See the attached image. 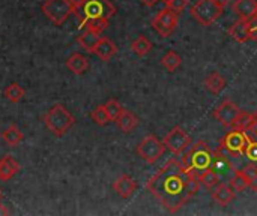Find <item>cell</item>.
Listing matches in <instances>:
<instances>
[{"mask_svg": "<svg viewBox=\"0 0 257 216\" xmlns=\"http://www.w3.org/2000/svg\"><path fill=\"white\" fill-rule=\"evenodd\" d=\"M2 198H3V194H2V191H0V203H2Z\"/></svg>", "mask_w": 257, "mask_h": 216, "instance_id": "ab89813d", "label": "cell"}, {"mask_svg": "<svg viewBox=\"0 0 257 216\" xmlns=\"http://www.w3.org/2000/svg\"><path fill=\"white\" fill-rule=\"evenodd\" d=\"M117 53V47L113 41H110L108 38H101L99 42L96 44L95 50H93V54H96L101 60L107 62L110 60L114 54Z\"/></svg>", "mask_w": 257, "mask_h": 216, "instance_id": "2e32d148", "label": "cell"}, {"mask_svg": "<svg viewBox=\"0 0 257 216\" xmlns=\"http://www.w3.org/2000/svg\"><path fill=\"white\" fill-rule=\"evenodd\" d=\"M253 116H254V114H251V113H244V111H241V114H239L238 120L235 122L233 128H236V129H242V131H247V126L250 125V122H251Z\"/></svg>", "mask_w": 257, "mask_h": 216, "instance_id": "1f68e13d", "label": "cell"}, {"mask_svg": "<svg viewBox=\"0 0 257 216\" xmlns=\"http://www.w3.org/2000/svg\"><path fill=\"white\" fill-rule=\"evenodd\" d=\"M164 146L175 155L184 153L191 146V137L187 134L181 126H175L166 137H164Z\"/></svg>", "mask_w": 257, "mask_h": 216, "instance_id": "9c48e42d", "label": "cell"}, {"mask_svg": "<svg viewBox=\"0 0 257 216\" xmlns=\"http://www.w3.org/2000/svg\"><path fill=\"white\" fill-rule=\"evenodd\" d=\"M211 195H212V200L218 206L226 207L227 204H230L235 200V189L230 185L218 183L215 188H212V194Z\"/></svg>", "mask_w": 257, "mask_h": 216, "instance_id": "5bb4252c", "label": "cell"}, {"mask_svg": "<svg viewBox=\"0 0 257 216\" xmlns=\"http://www.w3.org/2000/svg\"><path fill=\"white\" fill-rule=\"evenodd\" d=\"M244 155H245L251 162H257V140L248 138V143H247V147H245Z\"/></svg>", "mask_w": 257, "mask_h": 216, "instance_id": "d6a6232c", "label": "cell"}, {"mask_svg": "<svg viewBox=\"0 0 257 216\" xmlns=\"http://www.w3.org/2000/svg\"><path fill=\"white\" fill-rule=\"evenodd\" d=\"M181 63H182V59H181V56L176 53V51H173V50H170V51H167L163 57H161V65L169 71V72H173V71H176L179 66H181Z\"/></svg>", "mask_w": 257, "mask_h": 216, "instance_id": "d4e9b609", "label": "cell"}, {"mask_svg": "<svg viewBox=\"0 0 257 216\" xmlns=\"http://www.w3.org/2000/svg\"><path fill=\"white\" fill-rule=\"evenodd\" d=\"M214 161V153L211 152L209 146L205 141L196 143L187 153H184L181 164L188 173L200 174L202 171L208 170L212 165Z\"/></svg>", "mask_w": 257, "mask_h": 216, "instance_id": "7a4b0ae2", "label": "cell"}, {"mask_svg": "<svg viewBox=\"0 0 257 216\" xmlns=\"http://www.w3.org/2000/svg\"><path fill=\"white\" fill-rule=\"evenodd\" d=\"M90 119L95 122V125L98 126H105L108 122H110V117L105 111V107L104 105H98L95 107V110H92L90 113Z\"/></svg>", "mask_w": 257, "mask_h": 216, "instance_id": "f546056e", "label": "cell"}, {"mask_svg": "<svg viewBox=\"0 0 257 216\" xmlns=\"http://www.w3.org/2000/svg\"><path fill=\"white\" fill-rule=\"evenodd\" d=\"M74 14L83 24L92 18H110L116 14V8L110 0H86L78 8H74Z\"/></svg>", "mask_w": 257, "mask_h": 216, "instance_id": "277c9868", "label": "cell"}, {"mask_svg": "<svg viewBox=\"0 0 257 216\" xmlns=\"http://www.w3.org/2000/svg\"><path fill=\"white\" fill-rule=\"evenodd\" d=\"M145 6H148V8H152V6H155L160 0H140Z\"/></svg>", "mask_w": 257, "mask_h": 216, "instance_id": "d590c367", "label": "cell"}, {"mask_svg": "<svg viewBox=\"0 0 257 216\" xmlns=\"http://www.w3.org/2000/svg\"><path fill=\"white\" fill-rule=\"evenodd\" d=\"M205 87H206L208 92L217 95V93H220V92L224 90V87H226V80H224V77H223L220 72H211V74H208L206 78H205Z\"/></svg>", "mask_w": 257, "mask_h": 216, "instance_id": "ffe728a7", "label": "cell"}, {"mask_svg": "<svg viewBox=\"0 0 257 216\" xmlns=\"http://www.w3.org/2000/svg\"><path fill=\"white\" fill-rule=\"evenodd\" d=\"M248 138H250V135L247 134V131L233 128V131L227 132V134L223 137V140H221V147L226 149V150L230 152V153L244 155L245 147H247V143H248Z\"/></svg>", "mask_w": 257, "mask_h": 216, "instance_id": "30bf717a", "label": "cell"}, {"mask_svg": "<svg viewBox=\"0 0 257 216\" xmlns=\"http://www.w3.org/2000/svg\"><path fill=\"white\" fill-rule=\"evenodd\" d=\"M166 152L164 143H161L155 135L149 134L145 137L136 147V153L146 162V164H155Z\"/></svg>", "mask_w": 257, "mask_h": 216, "instance_id": "52a82bcc", "label": "cell"}, {"mask_svg": "<svg viewBox=\"0 0 257 216\" xmlns=\"http://www.w3.org/2000/svg\"><path fill=\"white\" fill-rule=\"evenodd\" d=\"M0 135H2V134H0Z\"/></svg>", "mask_w": 257, "mask_h": 216, "instance_id": "7bdbcfd3", "label": "cell"}, {"mask_svg": "<svg viewBox=\"0 0 257 216\" xmlns=\"http://www.w3.org/2000/svg\"><path fill=\"white\" fill-rule=\"evenodd\" d=\"M20 171V164L12 156H3L0 159V180L8 182Z\"/></svg>", "mask_w": 257, "mask_h": 216, "instance_id": "ac0fdd59", "label": "cell"}, {"mask_svg": "<svg viewBox=\"0 0 257 216\" xmlns=\"http://www.w3.org/2000/svg\"><path fill=\"white\" fill-rule=\"evenodd\" d=\"M229 35L236 42H239V44H245L250 39H254L253 38V33H251V29H250L248 20H241V18L229 29Z\"/></svg>", "mask_w": 257, "mask_h": 216, "instance_id": "4fadbf2b", "label": "cell"}, {"mask_svg": "<svg viewBox=\"0 0 257 216\" xmlns=\"http://www.w3.org/2000/svg\"><path fill=\"white\" fill-rule=\"evenodd\" d=\"M101 39V33H95V32H90V30H84L78 38H77V42L89 53H93L96 44L99 42Z\"/></svg>", "mask_w": 257, "mask_h": 216, "instance_id": "44dd1931", "label": "cell"}, {"mask_svg": "<svg viewBox=\"0 0 257 216\" xmlns=\"http://www.w3.org/2000/svg\"><path fill=\"white\" fill-rule=\"evenodd\" d=\"M116 123H117L119 129H120L123 134H130V132H133V131L137 128V125H139V117H137L133 111L123 108V111H122V114L119 116V119L116 120Z\"/></svg>", "mask_w": 257, "mask_h": 216, "instance_id": "d6986e66", "label": "cell"}, {"mask_svg": "<svg viewBox=\"0 0 257 216\" xmlns=\"http://www.w3.org/2000/svg\"><path fill=\"white\" fill-rule=\"evenodd\" d=\"M3 95L5 98L12 102V104H17L20 102L23 98H24V89L18 84V83H11L5 90H3Z\"/></svg>", "mask_w": 257, "mask_h": 216, "instance_id": "484cf974", "label": "cell"}, {"mask_svg": "<svg viewBox=\"0 0 257 216\" xmlns=\"http://www.w3.org/2000/svg\"><path fill=\"white\" fill-rule=\"evenodd\" d=\"M2 138L5 140V143L11 147H17L23 140H24V135L23 132L18 129L17 125H11L8 126L3 132H2Z\"/></svg>", "mask_w": 257, "mask_h": 216, "instance_id": "7402d4cb", "label": "cell"}, {"mask_svg": "<svg viewBox=\"0 0 257 216\" xmlns=\"http://www.w3.org/2000/svg\"><path fill=\"white\" fill-rule=\"evenodd\" d=\"M224 8H221L217 0H197L191 6V15L193 18L200 23L202 26H211L214 24L223 14Z\"/></svg>", "mask_w": 257, "mask_h": 216, "instance_id": "5b68a950", "label": "cell"}, {"mask_svg": "<svg viewBox=\"0 0 257 216\" xmlns=\"http://www.w3.org/2000/svg\"><path fill=\"white\" fill-rule=\"evenodd\" d=\"M241 114V110L238 108L236 104H233L230 99H226L221 105L217 107V110H214V117L217 122H220L223 126H232L235 125V122L238 120Z\"/></svg>", "mask_w": 257, "mask_h": 216, "instance_id": "8fae6325", "label": "cell"}, {"mask_svg": "<svg viewBox=\"0 0 257 216\" xmlns=\"http://www.w3.org/2000/svg\"><path fill=\"white\" fill-rule=\"evenodd\" d=\"M187 3H188V0H170L166 6L173 9V11H176V12H182L185 9Z\"/></svg>", "mask_w": 257, "mask_h": 216, "instance_id": "836d02e7", "label": "cell"}, {"mask_svg": "<svg viewBox=\"0 0 257 216\" xmlns=\"http://www.w3.org/2000/svg\"><path fill=\"white\" fill-rule=\"evenodd\" d=\"M254 17H256V18H257V12H256V15H254Z\"/></svg>", "mask_w": 257, "mask_h": 216, "instance_id": "b9f144b4", "label": "cell"}, {"mask_svg": "<svg viewBox=\"0 0 257 216\" xmlns=\"http://www.w3.org/2000/svg\"><path fill=\"white\" fill-rule=\"evenodd\" d=\"M69 2L72 3V6H74V8H78V6H80V5H83L86 0H69Z\"/></svg>", "mask_w": 257, "mask_h": 216, "instance_id": "f35d334b", "label": "cell"}, {"mask_svg": "<svg viewBox=\"0 0 257 216\" xmlns=\"http://www.w3.org/2000/svg\"><path fill=\"white\" fill-rule=\"evenodd\" d=\"M131 50L136 56L143 57V56L149 54V51L152 50V42L145 35H140L131 42Z\"/></svg>", "mask_w": 257, "mask_h": 216, "instance_id": "603a6c76", "label": "cell"}, {"mask_svg": "<svg viewBox=\"0 0 257 216\" xmlns=\"http://www.w3.org/2000/svg\"><path fill=\"white\" fill-rule=\"evenodd\" d=\"M247 132H250V135L257 140V114L253 116V119H251V122H250V125L247 126Z\"/></svg>", "mask_w": 257, "mask_h": 216, "instance_id": "e575fe53", "label": "cell"}, {"mask_svg": "<svg viewBox=\"0 0 257 216\" xmlns=\"http://www.w3.org/2000/svg\"><path fill=\"white\" fill-rule=\"evenodd\" d=\"M233 12L241 20L253 18L257 12V0H235L233 2Z\"/></svg>", "mask_w": 257, "mask_h": 216, "instance_id": "9a60e30c", "label": "cell"}, {"mask_svg": "<svg viewBox=\"0 0 257 216\" xmlns=\"http://www.w3.org/2000/svg\"><path fill=\"white\" fill-rule=\"evenodd\" d=\"M66 68L75 75H83L89 69V60L80 53H72L66 59Z\"/></svg>", "mask_w": 257, "mask_h": 216, "instance_id": "e0dca14e", "label": "cell"}, {"mask_svg": "<svg viewBox=\"0 0 257 216\" xmlns=\"http://www.w3.org/2000/svg\"><path fill=\"white\" fill-rule=\"evenodd\" d=\"M241 171H242V173H244V176L250 180V183H251V189L257 191V165L256 164H254V162H250V164L244 165Z\"/></svg>", "mask_w": 257, "mask_h": 216, "instance_id": "4dcf8cb0", "label": "cell"}, {"mask_svg": "<svg viewBox=\"0 0 257 216\" xmlns=\"http://www.w3.org/2000/svg\"><path fill=\"white\" fill-rule=\"evenodd\" d=\"M44 123L53 135L63 137L74 126L75 117L65 108L63 104H56L44 116Z\"/></svg>", "mask_w": 257, "mask_h": 216, "instance_id": "3957f363", "label": "cell"}, {"mask_svg": "<svg viewBox=\"0 0 257 216\" xmlns=\"http://www.w3.org/2000/svg\"><path fill=\"white\" fill-rule=\"evenodd\" d=\"M230 186L235 189V191H238V192H241V191H244V189H247V188H251V183H250V180L244 176V173L241 171V170H236L235 173H233V176H232V179H230Z\"/></svg>", "mask_w": 257, "mask_h": 216, "instance_id": "4316f807", "label": "cell"}, {"mask_svg": "<svg viewBox=\"0 0 257 216\" xmlns=\"http://www.w3.org/2000/svg\"><path fill=\"white\" fill-rule=\"evenodd\" d=\"M197 177H199V180H200V185H203V186L208 188V189L215 188V186L220 183V179H221V176H220L212 167H209L208 170L202 171Z\"/></svg>", "mask_w": 257, "mask_h": 216, "instance_id": "cb8c5ba5", "label": "cell"}, {"mask_svg": "<svg viewBox=\"0 0 257 216\" xmlns=\"http://www.w3.org/2000/svg\"><path fill=\"white\" fill-rule=\"evenodd\" d=\"M6 215H9V210L0 203V216H6Z\"/></svg>", "mask_w": 257, "mask_h": 216, "instance_id": "74e56055", "label": "cell"}, {"mask_svg": "<svg viewBox=\"0 0 257 216\" xmlns=\"http://www.w3.org/2000/svg\"><path fill=\"white\" fill-rule=\"evenodd\" d=\"M187 171L178 159H170L157 174H154L146 189L170 212H179L191 198L187 188Z\"/></svg>", "mask_w": 257, "mask_h": 216, "instance_id": "6da1fadb", "label": "cell"}, {"mask_svg": "<svg viewBox=\"0 0 257 216\" xmlns=\"http://www.w3.org/2000/svg\"><path fill=\"white\" fill-rule=\"evenodd\" d=\"M113 191L123 200H128L133 197V194L137 191V182L128 176V174H123L120 176L114 183H113Z\"/></svg>", "mask_w": 257, "mask_h": 216, "instance_id": "7c38bea8", "label": "cell"}, {"mask_svg": "<svg viewBox=\"0 0 257 216\" xmlns=\"http://www.w3.org/2000/svg\"><path fill=\"white\" fill-rule=\"evenodd\" d=\"M86 30L95 32V33H102L108 27V20L107 18H92L87 20L81 24Z\"/></svg>", "mask_w": 257, "mask_h": 216, "instance_id": "83f0119b", "label": "cell"}, {"mask_svg": "<svg viewBox=\"0 0 257 216\" xmlns=\"http://www.w3.org/2000/svg\"><path fill=\"white\" fill-rule=\"evenodd\" d=\"M179 12L170 9V8H166L163 11H160L154 18H152V27L154 30L163 36V38H167L170 36L176 27H178V21H179Z\"/></svg>", "mask_w": 257, "mask_h": 216, "instance_id": "ba28073f", "label": "cell"}, {"mask_svg": "<svg viewBox=\"0 0 257 216\" xmlns=\"http://www.w3.org/2000/svg\"><path fill=\"white\" fill-rule=\"evenodd\" d=\"M163 2H164V3H166V5H167V3H169V2H170V0H163Z\"/></svg>", "mask_w": 257, "mask_h": 216, "instance_id": "60d3db41", "label": "cell"}, {"mask_svg": "<svg viewBox=\"0 0 257 216\" xmlns=\"http://www.w3.org/2000/svg\"><path fill=\"white\" fill-rule=\"evenodd\" d=\"M42 14L56 26H62L71 14H74V6L69 0H45L41 6Z\"/></svg>", "mask_w": 257, "mask_h": 216, "instance_id": "8992f818", "label": "cell"}, {"mask_svg": "<svg viewBox=\"0 0 257 216\" xmlns=\"http://www.w3.org/2000/svg\"><path fill=\"white\" fill-rule=\"evenodd\" d=\"M217 3H218L221 8H227V6L232 3V0H217Z\"/></svg>", "mask_w": 257, "mask_h": 216, "instance_id": "8d00e7d4", "label": "cell"}, {"mask_svg": "<svg viewBox=\"0 0 257 216\" xmlns=\"http://www.w3.org/2000/svg\"><path fill=\"white\" fill-rule=\"evenodd\" d=\"M104 107H105V111H107V114H108V117H110V122H116V120L119 119V116L122 114V111H123V107H122L120 102L116 101V99L107 101V102L104 104Z\"/></svg>", "mask_w": 257, "mask_h": 216, "instance_id": "f1b7e54d", "label": "cell"}]
</instances>
